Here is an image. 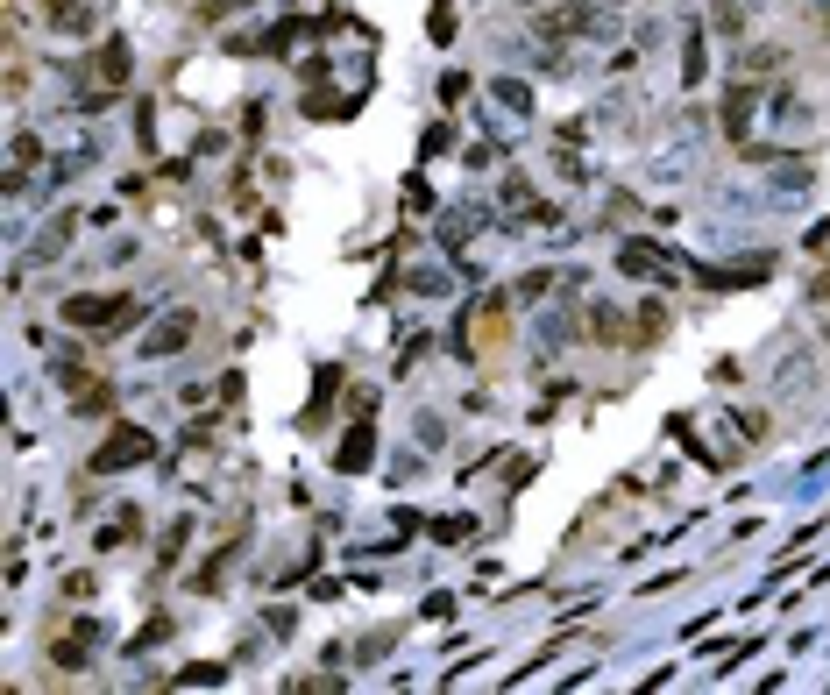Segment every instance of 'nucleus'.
I'll return each instance as SVG.
<instances>
[{"instance_id":"f03ea898","label":"nucleus","mask_w":830,"mask_h":695,"mask_svg":"<svg viewBox=\"0 0 830 695\" xmlns=\"http://www.w3.org/2000/svg\"><path fill=\"white\" fill-rule=\"evenodd\" d=\"M618 263H625V270H653V284H674V277H682V270H674L660 249H646V242H625V249H618Z\"/></svg>"},{"instance_id":"20e7f679","label":"nucleus","mask_w":830,"mask_h":695,"mask_svg":"<svg viewBox=\"0 0 830 695\" xmlns=\"http://www.w3.org/2000/svg\"><path fill=\"white\" fill-rule=\"evenodd\" d=\"M185 341H192V313H171L157 334H149V355H178Z\"/></svg>"},{"instance_id":"f257e3e1","label":"nucleus","mask_w":830,"mask_h":695,"mask_svg":"<svg viewBox=\"0 0 830 695\" xmlns=\"http://www.w3.org/2000/svg\"><path fill=\"white\" fill-rule=\"evenodd\" d=\"M135 461H149V433L121 426V433H114V447H100V469H135Z\"/></svg>"},{"instance_id":"7ed1b4c3","label":"nucleus","mask_w":830,"mask_h":695,"mask_svg":"<svg viewBox=\"0 0 830 695\" xmlns=\"http://www.w3.org/2000/svg\"><path fill=\"white\" fill-rule=\"evenodd\" d=\"M114 313H121V298H71V305H64L71 327H107Z\"/></svg>"},{"instance_id":"39448f33","label":"nucleus","mask_w":830,"mask_h":695,"mask_svg":"<svg viewBox=\"0 0 830 695\" xmlns=\"http://www.w3.org/2000/svg\"><path fill=\"white\" fill-rule=\"evenodd\" d=\"M86 646H93V625H79V632H64V639H57L50 653H57V667H79V660H86Z\"/></svg>"},{"instance_id":"423d86ee","label":"nucleus","mask_w":830,"mask_h":695,"mask_svg":"<svg viewBox=\"0 0 830 695\" xmlns=\"http://www.w3.org/2000/svg\"><path fill=\"white\" fill-rule=\"evenodd\" d=\"M589 327H596L589 341H618L625 334V313H589Z\"/></svg>"}]
</instances>
